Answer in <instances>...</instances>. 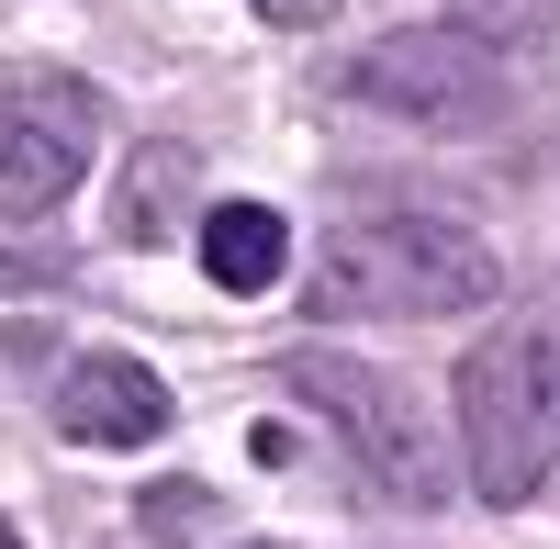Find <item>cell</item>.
<instances>
[{
    "instance_id": "10",
    "label": "cell",
    "mask_w": 560,
    "mask_h": 549,
    "mask_svg": "<svg viewBox=\"0 0 560 549\" xmlns=\"http://www.w3.org/2000/svg\"><path fill=\"white\" fill-rule=\"evenodd\" d=\"M459 23H471L482 45H516V34H538V23H549V0H459Z\"/></svg>"
},
{
    "instance_id": "1",
    "label": "cell",
    "mask_w": 560,
    "mask_h": 549,
    "mask_svg": "<svg viewBox=\"0 0 560 549\" xmlns=\"http://www.w3.org/2000/svg\"><path fill=\"white\" fill-rule=\"evenodd\" d=\"M504 292V258L448 213H370L325 236L314 303L325 314H370V326H448V314H482Z\"/></svg>"
},
{
    "instance_id": "2",
    "label": "cell",
    "mask_w": 560,
    "mask_h": 549,
    "mask_svg": "<svg viewBox=\"0 0 560 549\" xmlns=\"http://www.w3.org/2000/svg\"><path fill=\"white\" fill-rule=\"evenodd\" d=\"M292 393L325 404L348 437V460L393 493V505H438L448 493V427H438V404L393 382V371H370V359H337V348H303L292 359Z\"/></svg>"
},
{
    "instance_id": "5",
    "label": "cell",
    "mask_w": 560,
    "mask_h": 549,
    "mask_svg": "<svg viewBox=\"0 0 560 549\" xmlns=\"http://www.w3.org/2000/svg\"><path fill=\"white\" fill-rule=\"evenodd\" d=\"M90 135H102V102L79 79H34L0 102V224H34L57 213L79 179H90Z\"/></svg>"
},
{
    "instance_id": "4",
    "label": "cell",
    "mask_w": 560,
    "mask_h": 549,
    "mask_svg": "<svg viewBox=\"0 0 560 549\" xmlns=\"http://www.w3.org/2000/svg\"><path fill=\"white\" fill-rule=\"evenodd\" d=\"M359 102L415 113V124H504V57L471 23H415V34H370L348 68Z\"/></svg>"
},
{
    "instance_id": "9",
    "label": "cell",
    "mask_w": 560,
    "mask_h": 549,
    "mask_svg": "<svg viewBox=\"0 0 560 549\" xmlns=\"http://www.w3.org/2000/svg\"><path fill=\"white\" fill-rule=\"evenodd\" d=\"M213 516H224V505H213L202 482H158L147 505H135V538H158V549H202V527H213Z\"/></svg>"
},
{
    "instance_id": "11",
    "label": "cell",
    "mask_w": 560,
    "mask_h": 549,
    "mask_svg": "<svg viewBox=\"0 0 560 549\" xmlns=\"http://www.w3.org/2000/svg\"><path fill=\"white\" fill-rule=\"evenodd\" d=\"M258 12H269V23H325L337 0H258Z\"/></svg>"
},
{
    "instance_id": "12",
    "label": "cell",
    "mask_w": 560,
    "mask_h": 549,
    "mask_svg": "<svg viewBox=\"0 0 560 549\" xmlns=\"http://www.w3.org/2000/svg\"><path fill=\"white\" fill-rule=\"evenodd\" d=\"M538 371H549V416H560V337H538Z\"/></svg>"
},
{
    "instance_id": "7",
    "label": "cell",
    "mask_w": 560,
    "mask_h": 549,
    "mask_svg": "<svg viewBox=\"0 0 560 549\" xmlns=\"http://www.w3.org/2000/svg\"><path fill=\"white\" fill-rule=\"evenodd\" d=\"M202 269H213V292H269L292 269V224L269 202H213L202 213Z\"/></svg>"
},
{
    "instance_id": "8",
    "label": "cell",
    "mask_w": 560,
    "mask_h": 549,
    "mask_svg": "<svg viewBox=\"0 0 560 549\" xmlns=\"http://www.w3.org/2000/svg\"><path fill=\"white\" fill-rule=\"evenodd\" d=\"M191 191H202V157L191 147H135V168H124V191H113V236H135V247H158V236H179V213H191Z\"/></svg>"
},
{
    "instance_id": "3",
    "label": "cell",
    "mask_w": 560,
    "mask_h": 549,
    "mask_svg": "<svg viewBox=\"0 0 560 549\" xmlns=\"http://www.w3.org/2000/svg\"><path fill=\"white\" fill-rule=\"evenodd\" d=\"M549 371H538V337L504 326L482 337L471 359H459V471H471L482 505H527V493L549 482Z\"/></svg>"
},
{
    "instance_id": "13",
    "label": "cell",
    "mask_w": 560,
    "mask_h": 549,
    "mask_svg": "<svg viewBox=\"0 0 560 549\" xmlns=\"http://www.w3.org/2000/svg\"><path fill=\"white\" fill-rule=\"evenodd\" d=\"M0 281H45V258H0Z\"/></svg>"
},
{
    "instance_id": "15",
    "label": "cell",
    "mask_w": 560,
    "mask_h": 549,
    "mask_svg": "<svg viewBox=\"0 0 560 549\" xmlns=\"http://www.w3.org/2000/svg\"><path fill=\"white\" fill-rule=\"evenodd\" d=\"M0 549H23V538H12V527H0Z\"/></svg>"
},
{
    "instance_id": "14",
    "label": "cell",
    "mask_w": 560,
    "mask_h": 549,
    "mask_svg": "<svg viewBox=\"0 0 560 549\" xmlns=\"http://www.w3.org/2000/svg\"><path fill=\"white\" fill-rule=\"evenodd\" d=\"M135 549H158V538H135ZM247 549H269V538H247Z\"/></svg>"
},
{
    "instance_id": "6",
    "label": "cell",
    "mask_w": 560,
    "mask_h": 549,
    "mask_svg": "<svg viewBox=\"0 0 560 549\" xmlns=\"http://www.w3.org/2000/svg\"><path fill=\"white\" fill-rule=\"evenodd\" d=\"M45 404H57V437H79V448H147L168 427V382L147 359H124V348H79L45 382Z\"/></svg>"
}]
</instances>
